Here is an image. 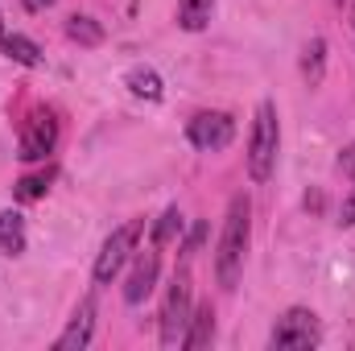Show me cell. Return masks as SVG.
I'll use <instances>...</instances> for the list:
<instances>
[{"label":"cell","instance_id":"cell-17","mask_svg":"<svg viewBox=\"0 0 355 351\" xmlns=\"http://www.w3.org/2000/svg\"><path fill=\"white\" fill-rule=\"evenodd\" d=\"M50 182H54V166H46V170H37V174H25L12 186V198H17V203H37V198H46Z\"/></svg>","mask_w":355,"mask_h":351},{"label":"cell","instance_id":"cell-22","mask_svg":"<svg viewBox=\"0 0 355 351\" xmlns=\"http://www.w3.org/2000/svg\"><path fill=\"white\" fill-rule=\"evenodd\" d=\"M306 207L310 211H322V194H306Z\"/></svg>","mask_w":355,"mask_h":351},{"label":"cell","instance_id":"cell-9","mask_svg":"<svg viewBox=\"0 0 355 351\" xmlns=\"http://www.w3.org/2000/svg\"><path fill=\"white\" fill-rule=\"evenodd\" d=\"M95 293L87 298H79V306L71 310V323H67V331L54 339V348L58 351H83L91 343V335H95Z\"/></svg>","mask_w":355,"mask_h":351},{"label":"cell","instance_id":"cell-25","mask_svg":"<svg viewBox=\"0 0 355 351\" xmlns=\"http://www.w3.org/2000/svg\"><path fill=\"white\" fill-rule=\"evenodd\" d=\"M339 4H343V0H339Z\"/></svg>","mask_w":355,"mask_h":351},{"label":"cell","instance_id":"cell-11","mask_svg":"<svg viewBox=\"0 0 355 351\" xmlns=\"http://www.w3.org/2000/svg\"><path fill=\"white\" fill-rule=\"evenodd\" d=\"M0 50H4V58H12L17 67H42L46 58H42V46L33 42V37H25V33H0Z\"/></svg>","mask_w":355,"mask_h":351},{"label":"cell","instance_id":"cell-6","mask_svg":"<svg viewBox=\"0 0 355 351\" xmlns=\"http://www.w3.org/2000/svg\"><path fill=\"white\" fill-rule=\"evenodd\" d=\"M58 145V116L50 108H33L25 120H21V132H17V157L21 162H46Z\"/></svg>","mask_w":355,"mask_h":351},{"label":"cell","instance_id":"cell-13","mask_svg":"<svg viewBox=\"0 0 355 351\" xmlns=\"http://www.w3.org/2000/svg\"><path fill=\"white\" fill-rule=\"evenodd\" d=\"M25 244H29L25 219H21L17 211H0V252H4V257H21Z\"/></svg>","mask_w":355,"mask_h":351},{"label":"cell","instance_id":"cell-23","mask_svg":"<svg viewBox=\"0 0 355 351\" xmlns=\"http://www.w3.org/2000/svg\"><path fill=\"white\" fill-rule=\"evenodd\" d=\"M352 29H355V8H352Z\"/></svg>","mask_w":355,"mask_h":351},{"label":"cell","instance_id":"cell-12","mask_svg":"<svg viewBox=\"0 0 355 351\" xmlns=\"http://www.w3.org/2000/svg\"><path fill=\"white\" fill-rule=\"evenodd\" d=\"M302 79L310 87H322L327 79V37H310L306 50H302Z\"/></svg>","mask_w":355,"mask_h":351},{"label":"cell","instance_id":"cell-2","mask_svg":"<svg viewBox=\"0 0 355 351\" xmlns=\"http://www.w3.org/2000/svg\"><path fill=\"white\" fill-rule=\"evenodd\" d=\"M277 153H281V124H277V103L261 99L257 116H252V132H248V178L257 186H265L277 170Z\"/></svg>","mask_w":355,"mask_h":351},{"label":"cell","instance_id":"cell-10","mask_svg":"<svg viewBox=\"0 0 355 351\" xmlns=\"http://www.w3.org/2000/svg\"><path fill=\"white\" fill-rule=\"evenodd\" d=\"M211 339H215V310H211V302H207V306H198V310L190 314L186 335H182V343H178V348L198 351V348H207Z\"/></svg>","mask_w":355,"mask_h":351},{"label":"cell","instance_id":"cell-7","mask_svg":"<svg viewBox=\"0 0 355 351\" xmlns=\"http://www.w3.org/2000/svg\"><path fill=\"white\" fill-rule=\"evenodd\" d=\"M186 141L198 149V153H219L236 141V120L227 112H198L190 124H186Z\"/></svg>","mask_w":355,"mask_h":351},{"label":"cell","instance_id":"cell-24","mask_svg":"<svg viewBox=\"0 0 355 351\" xmlns=\"http://www.w3.org/2000/svg\"><path fill=\"white\" fill-rule=\"evenodd\" d=\"M0 33H4V21H0Z\"/></svg>","mask_w":355,"mask_h":351},{"label":"cell","instance_id":"cell-1","mask_svg":"<svg viewBox=\"0 0 355 351\" xmlns=\"http://www.w3.org/2000/svg\"><path fill=\"white\" fill-rule=\"evenodd\" d=\"M252 244V198L248 194H232L227 215H223V232H219V248H215V277L223 289H236L244 257Z\"/></svg>","mask_w":355,"mask_h":351},{"label":"cell","instance_id":"cell-18","mask_svg":"<svg viewBox=\"0 0 355 351\" xmlns=\"http://www.w3.org/2000/svg\"><path fill=\"white\" fill-rule=\"evenodd\" d=\"M178 236H182V211H178V207H166L162 219H157L153 232H149V244H153V248H166V244L178 240Z\"/></svg>","mask_w":355,"mask_h":351},{"label":"cell","instance_id":"cell-20","mask_svg":"<svg viewBox=\"0 0 355 351\" xmlns=\"http://www.w3.org/2000/svg\"><path fill=\"white\" fill-rule=\"evenodd\" d=\"M339 170H343V178H352L355 182V141L339 149Z\"/></svg>","mask_w":355,"mask_h":351},{"label":"cell","instance_id":"cell-19","mask_svg":"<svg viewBox=\"0 0 355 351\" xmlns=\"http://www.w3.org/2000/svg\"><path fill=\"white\" fill-rule=\"evenodd\" d=\"M339 228H355V182L343 198V207H339Z\"/></svg>","mask_w":355,"mask_h":351},{"label":"cell","instance_id":"cell-4","mask_svg":"<svg viewBox=\"0 0 355 351\" xmlns=\"http://www.w3.org/2000/svg\"><path fill=\"white\" fill-rule=\"evenodd\" d=\"M141 236H145V219H128V223H120V228L99 244L95 264H91L95 285H107L112 277H120V268L132 261V252H137V240H141Z\"/></svg>","mask_w":355,"mask_h":351},{"label":"cell","instance_id":"cell-8","mask_svg":"<svg viewBox=\"0 0 355 351\" xmlns=\"http://www.w3.org/2000/svg\"><path fill=\"white\" fill-rule=\"evenodd\" d=\"M157 273H162V252L149 244L145 252H132V268L124 277V302L128 306H141L153 289H157Z\"/></svg>","mask_w":355,"mask_h":351},{"label":"cell","instance_id":"cell-14","mask_svg":"<svg viewBox=\"0 0 355 351\" xmlns=\"http://www.w3.org/2000/svg\"><path fill=\"white\" fill-rule=\"evenodd\" d=\"M211 12H215V0H178V29L186 33H198L211 25Z\"/></svg>","mask_w":355,"mask_h":351},{"label":"cell","instance_id":"cell-15","mask_svg":"<svg viewBox=\"0 0 355 351\" xmlns=\"http://www.w3.org/2000/svg\"><path fill=\"white\" fill-rule=\"evenodd\" d=\"M124 87L132 91V95H141V99H162L166 95V83H162V75L153 71V67H132L128 75H124Z\"/></svg>","mask_w":355,"mask_h":351},{"label":"cell","instance_id":"cell-16","mask_svg":"<svg viewBox=\"0 0 355 351\" xmlns=\"http://www.w3.org/2000/svg\"><path fill=\"white\" fill-rule=\"evenodd\" d=\"M67 37L95 50V46H103V25L95 17H87V12H75V17H67Z\"/></svg>","mask_w":355,"mask_h":351},{"label":"cell","instance_id":"cell-3","mask_svg":"<svg viewBox=\"0 0 355 351\" xmlns=\"http://www.w3.org/2000/svg\"><path fill=\"white\" fill-rule=\"evenodd\" d=\"M190 314H194V285H190V268H186V261H182V268L174 273V281H170V289H166L162 318H157L162 348H178V343H182Z\"/></svg>","mask_w":355,"mask_h":351},{"label":"cell","instance_id":"cell-21","mask_svg":"<svg viewBox=\"0 0 355 351\" xmlns=\"http://www.w3.org/2000/svg\"><path fill=\"white\" fill-rule=\"evenodd\" d=\"M25 4V12H46V8H54V0H21Z\"/></svg>","mask_w":355,"mask_h":351},{"label":"cell","instance_id":"cell-5","mask_svg":"<svg viewBox=\"0 0 355 351\" xmlns=\"http://www.w3.org/2000/svg\"><path fill=\"white\" fill-rule=\"evenodd\" d=\"M318 343H322V323L306 306H289L268 331V348L272 351H310Z\"/></svg>","mask_w":355,"mask_h":351}]
</instances>
